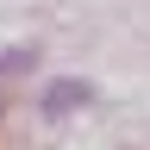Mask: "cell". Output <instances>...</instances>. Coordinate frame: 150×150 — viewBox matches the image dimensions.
<instances>
[{
  "instance_id": "6da1fadb",
  "label": "cell",
  "mask_w": 150,
  "mask_h": 150,
  "mask_svg": "<svg viewBox=\"0 0 150 150\" xmlns=\"http://www.w3.org/2000/svg\"><path fill=\"white\" fill-rule=\"evenodd\" d=\"M63 106H81V88H50V112H63Z\"/></svg>"
}]
</instances>
